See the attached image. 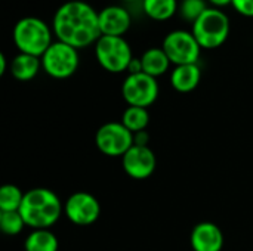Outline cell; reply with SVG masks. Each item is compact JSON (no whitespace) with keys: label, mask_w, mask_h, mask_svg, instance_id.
<instances>
[{"label":"cell","mask_w":253,"mask_h":251,"mask_svg":"<svg viewBox=\"0 0 253 251\" xmlns=\"http://www.w3.org/2000/svg\"><path fill=\"white\" fill-rule=\"evenodd\" d=\"M19 213L31 229H49L64 213L59 197L47 188H33L25 192Z\"/></svg>","instance_id":"7a4b0ae2"},{"label":"cell","mask_w":253,"mask_h":251,"mask_svg":"<svg viewBox=\"0 0 253 251\" xmlns=\"http://www.w3.org/2000/svg\"><path fill=\"white\" fill-rule=\"evenodd\" d=\"M159 90L157 78L145 72L129 74L122 84V95L129 107L148 108L157 101Z\"/></svg>","instance_id":"9c48e42d"},{"label":"cell","mask_w":253,"mask_h":251,"mask_svg":"<svg viewBox=\"0 0 253 251\" xmlns=\"http://www.w3.org/2000/svg\"><path fill=\"white\" fill-rule=\"evenodd\" d=\"M122 166L129 178L135 180H144L154 173L157 167V158L150 146L133 145L122 157Z\"/></svg>","instance_id":"8fae6325"},{"label":"cell","mask_w":253,"mask_h":251,"mask_svg":"<svg viewBox=\"0 0 253 251\" xmlns=\"http://www.w3.org/2000/svg\"><path fill=\"white\" fill-rule=\"evenodd\" d=\"M95 143L107 157H123L135 145L133 133L119 121L102 124L95 135Z\"/></svg>","instance_id":"ba28073f"},{"label":"cell","mask_w":253,"mask_h":251,"mask_svg":"<svg viewBox=\"0 0 253 251\" xmlns=\"http://www.w3.org/2000/svg\"><path fill=\"white\" fill-rule=\"evenodd\" d=\"M122 123L126 129H129L132 133L144 132L150 123V114L147 108L139 107H127L122 115Z\"/></svg>","instance_id":"d6986e66"},{"label":"cell","mask_w":253,"mask_h":251,"mask_svg":"<svg viewBox=\"0 0 253 251\" xmlns=\"http://www.w3.org/2000/svg\"><path fill=\"white\" fill-rule=\"evenodd\" d=\"M231 6L240 15L253 18V0H233Z\"/></svg>","instance_id":"603a6c76"},{"label":"cell","mask_w":253,"mask_h":251,"mask_svg":"<svg viewBox=\"0 0 253 251\" xmlns=\"http://www.w3.org/2000/svg\"><path fill=\"white\" fill-rule=\"evenodd\" d=\"M209 4H212V7H218V9H222L228 4L233 3V0H208Z\"/></svg>","instance_id":"484cf974"},{"label":"cell","mask_w":253,"mask_h":251,"mask_svg":"<svg viewBox=\"0 0 253 251\" xmlns=\"http://www.w3.org/2000/svg\"><path fill=\"white\" fill-rule=\"evenodd\" d=\"M202 80V70L199 64H187L178 65L173 68L170 74V84L179 93L193 92Z\"/></svg>","instance_id":"5bb4252c"},{"label":"cell","mask_w":253,"mask_h":251,"mask_svg":"<svg viewBox=\"0 0 253 251\" xmlns=\"http://www.w3.org/2000/svg\"><path fill=\"white\" fill-rule=\"evenodd\" d=\"M24 226L27 225L19 212H0V229L4 235H18Z\"/></svg>","instance_id":"7402d4cb"},{"label":"cell","mask_w":253,"mask_h":251,"mask_svg":"<svg viewBox=\"0 0 253 251\" xmlns=\"http://www.w3.org/2000/svg\"><path fill=\"white\" fill-rule=\"evenodd\" d=\"M127 72L129 74H139L142 72V62H141V58H133L129 64V68H127Z\"/></svg>","instance_id":"d4e9b609"},{"label":"cell","mask_w":253,"mask_h":251,"mask_svg":"<svg viewBox=\"0 0 253 251\" xmlns=\"http://www.w3.org/2000/svg\"><path fill=\"white\" fill-rule=\"evenodd\" d=\"M64 215L77 226H89L99 219L101 204L89 192H74L64 203Z\"/></svg>","instance_id":"30bf717a"},{"label":"cell","mask_w":253,"mask_h":251,"mask_svg":"<svg viewBox=\"0 0 253 251\" xmlns=\"http://www.w3.org/2000/svg\"><path fill=\"white\" fill-rule=\"evenodd\" d=\"M231 24L228 15L218 7H208L203 15L191 24V33L202 49H218L230 36Z\"/></svg>","instance_id":"277c9868"},{"label":"cell","mask_w":253,"mask_h":251,"mask_svg":"<svg viewBox=\"0 0 253 251\" xmlns=\"http://www.w3.org/2000/svg\"><path fill=\"white\" fill-rule=\"evenodd\" d=\"M98 19L101 36L123 37L132 25L130 12L120 4L105 6L98 12Z\"/></svg>","instance_id":"7c38bea8"},{"label":"cell","mask_w":253,"mask_h":251,"mask_svg":"<svg viewBox=\"0 0 253 251\" xmlns=\"http://www.w3.org/2000/svg\"><path fill=\"white\" fill-rule=\"evenodd\" d=\"M162 47L175 67L197 64L202 53L200 44L188 30H173L168 33L163 38Z\"/></svg>","instance_id":"52a82bcc"},{"label":"cell","mask_w":253,"mask_h":251,"mask_svg":"<svg viewBox=\"0 0 253 251\" xmlns=\"http://www.w3.org/2000/svg\"><path fill=\"white\" fill-rule=\"evenodd\" d=\"M42 68V59L27 53H18L10 64V72L18 81H30L37 77Z\"/></svg>","instance_id":"9a60e30c"},{"label":"cell","mask_w":253,"mask_h":251,"mask_svg":"<svg viewBox=\"0 0 253 251\" xmlns=\"http://www.w3.org/2000/svg\"><path fill=\"white\" fill-rule=\"evenodd\" d=\"M141 7L150 19L165 22L178 13L179 3L178 0H142Z\"/></svg>","instance_id":"e0dca14e"},{"label":"cell","mask_w":253,"mask_h":251,"mask_svg":"<svg viewBox=\"0 0 253 251\" xmlns=\"http://www.w3.org/2000/svg\"><path fill=\"white\" fill-rule=\"evenodd\" d=\"M40 59L43 71L56 80L70 78L77 71L80 64L79 49L59 40L53 41Z\"/></svg>","instance_id":"8992f818"},{"label":"cell","mask_w":253,"mask_h":251,"mask_svg":"<svg viewBox=\"0 0 253 251\" xmlns=\"http://www.w3.org/2000/svg\"><path fill=\"white\" fill-rule=\"evenodd\" d=\"M95 58L105 71L117 74L127 71L133 55L125 37L101 36L95 43Z\"/></svg>","instance_id":"5b68a950"},{"label":"cell","mask_w":253,"mask_h":251,"mask_svg":"<svg viewBox=\"0 0 253 251\" xmlns=\"http://www.w3.org/2000/svg\"><path fill=\"white\" fill-rule=\"evenodd\" d=\"M190 243L194 251H221L224 247V234L218 225L200 222L193 228Z\"/></svg>","instance_id":"4fadbf2b"},{"label":"cell","mask_w":253,"mask_h":251,"mask_svg":"<svg viewBox=\"0 0 253 251\" xmlns=\"http://www.w3.org/2000/svg\"><path fill=\"white\" fill-rule=\"evenodd\" d=\"M25 192L9 183L0 188V212H19Z\"/></svg>","instance_id":"ffe728a7"},{"label":"cell","mask_w":253,"mask_h":251,"mask_svg":"<svg viewBox=\"0 0 253 251\" xmlns=\"http://www.w3.org/2000/svg\"><path fill=\"white\" fill-rule=\"evenodd\" d=\"M208 7V0H181L178 13L185 22L194 24Z\"/></svg>","instance_id":"44dd1931"},{"label":"cell","mask_w":253,"mask_h":251,"mask_svg":"<svg viewBox=\"0 0 253 251\" xmlns=\"http://www.w3.org/2000/svg\"><path fill=\"white\" fill-rule=\"evenodd\" d=\"M148 141H150V136H148V133H147L145 130H144V132L133 133V143H135V145L148 146Z\"/></svg>","instance_id":"cb8c5ba5"},{"label":"cell","mask_w":253,"mask_h":251,"mask_svg":"<svg viewBox=\"0 0 253 251\" xmlns=\"http://www.w3.org/2000/svg\"><path fill=\"white\" fill-rule=\"evenodd\" d=\"M58 238L49 229H33L24 241L25 251H58Z\"/></svg>","instance_id":"ac0fdd59"},{"label":"cell","mask_w":253,"mask_h":251,"mask_svg":"<svg viewBox=\"0 0 253 251\" xmlns=\"http://www.w3.org/2000/svg\"><path fill=\"white\" fill-rule=\"evenodd\" d=\"M53 36L76 49L95 44L101 37L98 10L83 0L62 3L52 19Z\"/></svg>","instance_id":"6da1fadb"},{"label":"cell","mask_w":253,"mask_h":251,"mask_svg":"<svg viewBox=\"0 0 253 251\" xmlns=\"http://www.w3.org/2000/svg\"><path fill=\"white\" fill-rule=\"evenodd\" d=\"M141 62H142V72H145L154 78L163 75L172 64L170 59L168 58L166 52L163 50V47L147 49L141 56Z\"/></svg>","instance_id":"2e32d148"},{"label":"cell","mask_w":253,"mask_h":251,"mask_svg":"<svg viewBox=\"0 0 253 251\" xmlns=\"http://www.w3.org/2000/svg\"><path fill=\"white\" fill-rule=\"evenodd\" d=\"M53 30L46 21L37 16H24L16 21L12 38L19 53L42 58V55L53 43Z\"/></svg>","instance_id":"3957f363"},{"label":"cell","mask_w":253,"mask_h":251,"mask_svg":"<svg viewBox=\"0 0 253 251\" xmlns=\"http://www.w3.org/2000/svg\"><path fill=\"white\" fill-rule=\"evenodd\" d=\"M7 70V61H6V56L4 53H0V75H4Z\"/></svg>","instance_id":"4316f807"},{"label":"cell","mask_w":253,"mask_h":251,"mask_svg":"<svg viewBox=\"0 0 253 251\" xmlns=\"http://www.w3.org/2000/svg\"><path fill=\"white\" fill-rule=\"evenodd\" d=\"M122 1H126V3H136V1H142V0H122Z\"/></svg>","instance_id":"83f0119b"}]
</instances>
